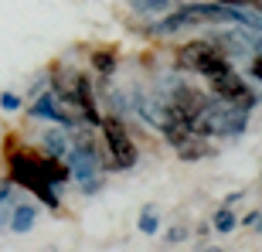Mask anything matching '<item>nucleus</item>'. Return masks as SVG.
<instances>
[{
	"label": "nucleus",
	"mask_w": 262,
	"mask_h": 252,
	"mask_svg": "<svg viewBox=\"0 0 262 252\" xmlns=\"http://www.w3.org/2000/svg\"><path fill=\"white\" fill-rule=\"evenodd\" d=\"M10 181L20 187H28L41 198V201L48 204L51 212H58L61 208V198H58V187L51 184L45 171H41V157H31V154H14L10 157Z\"/></svg>",
	"instance_id": "f03ea898"
},
{
	"label": "nucleus",
	"mask_w": 262,
	"mask_h": 252,
	"mask_svg": "<svg viewBox=\"0 0 262 252\" xmlns=\"http://www.w3.org/2000/svg\"><path fill=\"white\" fill-rule=\"evenodd\" d=\"M211 41L225 51V55H228V58H245V55H252V48H249V38H245V28H242V24H235L232 31H218Z\"/></svg>",
	"instance_id": "1a4fd4ad"
},
{
	"label": "nucleus",
	"mask_w": 262,
	"mask_h": 252,
	"mask_svg": "<svg viewBox=\"0 0 262 252\" xmlns=\"http://www.w3.org/2000/svg\"><path fill=\"white\" fill-rule=\"evenodd\" d=\"M242 198H245V191H232V194H228V204H235V201H242Z\"/></svg>",
	"instance_id": "a878e982"
},
{
	"label": "nucleus",
	"mask_w": 262,
	"mask_h": 252,
	"mask_svg": "<svg viewBox=\"0 0 262 252\" xmlns=\"http://www.w3.org/2000/svg\"><path fill=\"white\" fill-rule=\"evenodd\" d=\"M194 140H198V136H191V140H187L184 146H177V154H181V160H201V157H208V154H211L208 146L194 143Z\"/></svg>",
	"instance_id": "f3484780"
},
{
	"label": "nucleus",
	"mask_w": 262,
	"mask_h": 252,
	"mask_svg": "<svg viewBox=\"0 0 262 252\" xmlns=\"http://www.w3.org/2000/svg\"><path fill=\"white\" fill-rule=\"evenodd\" d=\"M116 65H119L116 51H92V68L99 72V78H109L116 72Z\"/></svg>",
	"instance_id": "ddd939ff"
},
{
	"label": "nucleus",
	"mask_w": 262,
	"mask_h": 252,
	"mask_svg": "<svg viewBox=\"0 0 262 252\" xmlns=\"http://www.w3.org/2000/svg\"><path fill=\"white\" fill-rule=\"evenodd\" d=\"M242 225H249V228H259V225H262V215H259V212H249V215L242 218Z\"/></svg>",
	"instance_id": "b1692460"
},
{
	"label": "nucleus",
	"mask_w": 262,
	"mask_h": 252,
	"mask_svg": "<svg viewBox=\"0 0 262 252\" xmlns=\"http://www.w3.org/2000/svg\"><path fill=\"white\" fill-rule=\"evenodd\" d=\"M65 164L68 171H72V177L75 181H89V177L102 174V157H99V150L92 146V140H89L85 133L82 136H72V143H68V154H65Z\"/></svg>",
	"instance_id": "39448f33"
},
{
	"label": "nucleus",
	"mask_w": 262,
	"mask_h": 252,
	"mask_svg": "<svg viewBox=\"0 0 262 252\" xmlns=\"http://www.w3.org/2000/svg\"><path fill=\"white\" fill-rule=\"evenodd\" d=\"M245 38H249V48H252L255 55H262V31H255V28H245Z\"/></svg>",
	"instance_id": "6ab92c4d"
},
{
	"label": "nucleus",
	"mask_w": 262,
	"mask_h": 252,
	"mask_svg": "<svg viewBox=\"0 0 262 252\" xmlns=\"http://www.w3.org/2000/svg\"><path fill=\"white\" fill-rule=\"evenodd\" d=\"M249 75L255 82H262V55H252V65H249Z\"/></svg>",
	"instance_id": "5701e85b"
},
{
	"label": "nucleus",
	"mask_w": 262,
	"mask_h": 252,
	"mask_svg": "<svg viewBox=\"0 0 262 252\" xmlns=\"http://www.w3.org/2000/svg\"><path fill=\"white\" fill-rule=\"evenodd\" d=\"M72 102L82 109V116H85L89 126H99L102 123V113H99V102L92 96V82L85 75H75V86H72Z\"/></svg>",
	"instance_id": "0eeeda50"
},
{
	"label": "nucleus",
	"mask_w": 262,
	"mask_h": 252,
	"mask_svg": "<svg viewBox=\"0 0 262 252\" xmlns=\"http://www.w3.org/2000/svg\"><path fill=\"white\" fill-rule=\"evenodd\" d=\"M10 194H14V181H10V184H0V204L10 201Z\"/></svg>",
	"instance_id": "393cba45"
},
{
	"label": "nucleus",
	"mask_w": 262,
	"mask_h": 252,
	"mask_svg": "<svg viewBox=\"0 0 262 252\" xmlns=\"http://www.w3.org/2000/svg\"><path fill=\"white\" fill-rule=\"evenodd\" d=\"M170 4H174V0H129V7H133L136 14H164Z\"/></svg>",
	"instance_id": "dca6fc26"
},
{
	"label": "nucleus",
	"mask_w": 262,
	"mask_h": 252,
	"mask_svg": "<svg viewBox=\"0 0 262 252\" xmlns=\"http://www.w3.org/2000/svg\"><path fill=\"white\" fill-rule=\"evenodd\" d=\"M245 126H249V113L232 102H225V99H208V106L201 109V116L194 119V133L198 136H238L245 133Z\"/></svg>",
	"instance_id": "f257e3e1"
},
{
	"label": "nucleus",
	"mask_w": 262,
	"mask_h": 252,
	"mask_svg": "<svg viewBox=\"0 0 262 252\" xmlns=\"http://www.w3.org/2000/svg\"><path fill=\"white\" fill-rule=\"evenodd\" d=\"M133 109L154 126V130L164 126V102H160V99H150L146 92H133Z\"/></svg>",
	"instance_id": "9d476101"
},
{
	"label": "nucleus",
	"mask_w": 262,
	"mask_h": 252,
	"mask_svg": "<svg viewBox=\"0 0 262 252\" xmlns=\"http://www.w3.org/2000/svg\"><path fill=\"white\" fill-rule=\"evenodd\" d=\"M78 184H82V194H99L102 191V177H89V181H78Z\"/></svg>",
	"instance_id": "aec40b11"
},
{
	"label": "nucleus",
	"mask_w": 262,
	"mask_h": 252,
	"mask_svg": "<svg viewBox=\"0 0 262 252\" xmlns=\"http://www.w3.org/2000/svg\"><path fill=\"white\" fill-rule=\"evenodd\" d=\"M41 143H45V150H48L51 157H61V160H65L68 143H72V136H68L65 130H48V133L41 136Z\"/></svg>",
	"instance_id": "f8f14e48"
},
{
	"label": "nucleus",
	"mask_w": 262,
	"mask_h": 252,
	"mask_svg": "<svg viewBox=\"0 0 262 252\" xmlns=\"http://www.w3.org/2000/svg\"><path fill=\"white\" fill-rule=\"evenodd\" d=\"M177 65L187 68V72H198V75H204V78H214V75H222V72L232 68L228 65V55H225L211 38H198V41L181 45V48H177Z\"/></svg>",
	"instance_id": "7ed1b4c3"
},
{
	"label": "nucleus",
	"mask_w": 262,
	"mask_h": 252,
	"mask_svg": "<svg viewBox=\"0 0 262 252\" xmlns=\"http://www.w3.org/2000/svg\"><path fill=\"white\" fill-rule=\"evenodd\" d=\"M184 239H187V228H170V232L164 235V242H167V245H174V242H184Z\"/></svg>",
	"instance_id": "4be33fe9"
},
{
	"label": "nucleus",
	"mask_w": 262,
	"mask_h": 252,
	"mask_svg": "<svg viewBox=\"0 0 262 252\" xmlns=\"http://www.w3.org/2000/svg\"><path fill=\"white\" fill-rule=\"evenodd\" d=\"M218 4H228V7H252V10H262V0H218Z\"/></svg>",
	"instance_id": "412c9836"
},
{
	"label": "nucleus",
	"mask_w": 262,
	"mask_h": 252,
	"mask_svg": "<svg viewBox=\"0 0 262 252\" xmlns=\"http://www.w3.org/2000/svg\"><path fill=\"white\" fill-rule=\"evenodd\" d=\"M28 116H34V119H51V123H61V126H72V123H75V119L61 109V102H58V96H55V92H45V96L34 99V102H31V109H28Z\"/></svg>",
	"instance_id": "6e6552de"
},
{
	"label": "nucleus",
	"mask_w": 262,
	"mask_h": 252,
	"mask_svg": "<svg viewBox=\"0 0 262 252\" xmlns=\"http://www.w3.org/2000/svg\"><path fill=\"white\" fill-rule=\"evenodd\" d=\"M211 225H214V232H218V235H228V232H235L238 215H235L232 208H218V212H214V218H211Z\"/></svg>",
	"instance_id": "4468645a"
},
{
	"label": "nucleus",
	"mask_w": 262,
	"mask_h": 252,
	"mask_svg": "<svg viewBox=\"0 0 262 252\" xmlns=\"http://www.w3.org/2000/svg\"><path fill=\"white\" fill-rule=\"evenodd\" d=\"M102 140H106V150H109V164L113 171H129L136 167V143L129 140L126 126L119 123V116H102Z\"/></svg>",
	"instance_id": "20e7f679"
},
{
	"label": "nucleus",
	"mask_w": 262,
	"mask_h": 252,
	"mask_svg": "<svg viewBox=\"0 0 262 252\" xmlns=\"http://www.w3.org/2000/svg\"><path fill=\"white\" fill-rule=\"evenodd\" d=\"M0 109H4V113H17V109H20V96L4 92V96H0Z\"/></svg>",
	"instance_id": "a211bd4d"
},
{
	"label": "nucleus",
	"mask_w": 262,
	"mask_h": 252,
	"mask_svg": "<svg viewBox=\"0 0 262 252\" xmlns=\"http://www.w3.org/2000/svg\"><path fill=\"white\" fill-rule=\"evenodd\" d=\"M140 232L143 235H157L160 232V212H157V204H146L143 212H140Z\"/></svg>",
	"instance_id": "2eb2a0df"
},
{
	"label": "nucleus",
	"mask_w": 262,
	"mask_h": 252,
	"mask_svg": "<svg viewBox=\"0 0 262 252\" xmlns=\"http://www.w3.org/2000/svg\"><path fill=\"white\" fill-rule=\"evenodd\" d=\"M34 222H38V208L34 204H17L14 212H10V232H17V235H24V232H31L34 228Z\"/></svg>",
	"instance_id": "9b49d317"
},
{
	"label": "nucleus",
	"mask_w": 262,
	"mask_h": 252,
	"mask_svg": "<svg viewBox=\"0 0 262 252\" xmlns=\"http://www.w3.org/2000/svg\"><path fill=\"white\" fill-rule=\"evenodd\" d=\"M211 82V92H214V99H225V102H232V106H238V109H249L255 106V96L249 92V82H245L235 68H228V72H222V75H214V78H208Z\"/></svg>",
	"instance_id": "423d86ee"
}]
</instances>
